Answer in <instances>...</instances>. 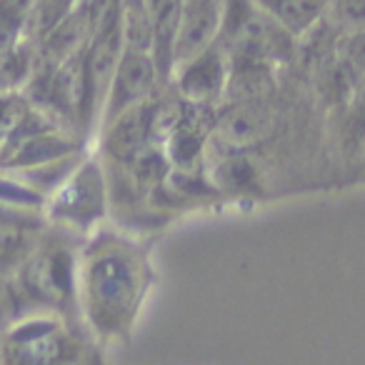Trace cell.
Listing matches in <instances>:
<instances>
[{
    "label": "cell",
    "instance_id": "2e32d148",
    "mask_svg": "<svg viewBox=\"0 0 365 365\" xmlns=\"http://www.w3.org/2000/svg\"><path fill=\"white\" fill-rule=\"evenodd\" d=\"M348 130L353 135L355 150L360 153L365 143V76L353 83L348 96Z\"/></svg>",
    "mask_w": 365,
    "mask_h": 365
},
{
    "label": "cell",
    "instance_id": "8fae6325",
    "mask_svg": "<svg viewBox=\"0 0 365 365\" xmlns=\"http://www.w3.org/2000/svg\"><path fill=\"white\" fill-rule=\"evenodd\" d=\"M255 6L273 18L290 38L308 36L325 13V0H255Z\"/></svg>",
    "mask_w": 365,
    "mask_h": 365
},
{
    "label": "cell",
    "instance_id": "4fadbf2b",
    "mask_svg": "<svg viewBox=\"0 0 365 365\" xmlns=\"http://www.w3.org/2000/svg\"><path fill=\"white\" fill-rule=\"evenodd\" d=\"M43 205H46V198L36 193L26 180H21L11 170H0V208L43 215Z\"/></svg>",
    "mask_w": 365,
    "mask_h": 365
},
{
    "label": "cell",
    "instance_id": "277c9868",
    "mask_svg": "<svg viewBox=\"0 0 365 365\" xmlns=\"http://www.w3.org/2000/svg\"><path fill=\"white\" fill-rule=\"evenodd\" d=\"M86 338L63 315L28 313L0 333V365H58Z\"/></svg>",
    "mask_w": 365,
    "mask_h": 365
},
{
    "label": "cell",
    "instance_id": "7c38bea8",
    "mask_svg": "<svg viewBox=\"0 0 365 365\" xmlns=\"http://www.w3.org/2000/svg\"><path fill=\"white\" fill-rule=\"evenodd\" d=\"M38 68V46L33 38L0 51V93H23Z\"/></svg>",
    "mask_w": 365,
    "mask_h": 365
},
{
    "label": "cell",
    "instance_id": "5bb4252c",
    "mask_svg": "<svg viewBox=\"0 0 365 365\" xmlns=\"http://www.w3.org/2000/svg\"><path fill=\"white\" fill-rule=\"evenodd\" d=\"M323 21L338 36L365 31V0H325Z\"/></svg>",
    "mask_w": 365,
    "mask_h": 365
},
{
    "label": "cell",
    "instance_id": "ba28073f",
    "mask_svg": "<svg viewBox=\"0 0 365 365\" xmlns=\"http://www.w3.org/2000/svg\"><path fill=\"white\" fill-rule=\"evenodd\" d=\"M275 125L273 108L265 98L250 101H223L213 110V138L210 145L225 150H248L265 140Z\"/></svg>",
    "mask_w": 365,
    "mask_h": 365
},
{
    "label": "cell",
    "instance_id": "52a82bcc",
    "mask_svg": "<svg viewBox=\"0 0 365 365\" xmlns=\"http://www.w3.org/2000/svg\"><path fill=\"white\" fill-rule=\"evenodd\" d=\"M230 81V58L220 43L200 51L198 56L178 63L168 86L180 101L200 108H218L225 101Z\"/></svg>",
    "mask_w": 365,
    "mask_h": 365
},
{
    "label": "cell",
    "instance_id": "30bf717a",
    "mask_svg": "<svg viewBox=\"0 0 365 365\" xmlns=\"http://www.w3.org/2000/svg\"><path fill=\"white\" fill-rule=\"evenodd\" d=\"M182 0H145L148 23L153 33V61L160 71L163 81H170L173 71V41H175L178 18Z\"/></svg>",
    "mask_w": 365,
    "mask_h": 365
},
{
    "label": "cell",
    "instance_id": "9a60e30c",
    "mask_svg": "<svg viewBox=\"0 0 365 365\" xmlns=\"http://www.w3.org/2000/svg\"><path fill=\"white\" fill-rule=\"evenodd\" d=\"M338 56L345 63L350 76L358 78L365 76V31L343 33L338 36Z\"/></svg>",
    "mask_w": 365,
    "mask_h": 365
},
{
    "label": "cell",
    "instance_id": "7a4b0ae2",
    "mask_svg": "<svg viewBox=\"0 0 365 365\" xmlns=\"http://www.w3.org/2000/svg\"><path fill=\"white\" fill-rule=\"evenodd\" d=\"M81 243L83 240L76 235H68L48 225L36 250L13 273L36 310L63 315L71 323L73 318H78L76 290Z\"/></svg>",
    "mask_w": 365,
    "mask_h": 365
},
{
    "label": "cell",
    "instance_id": "9c48e42d",
    "mask_svg": "<svg viewBox=\"0 0 365 365\" xmlns=\"http://www.w3.org/2000/svg\"><path fill=\"white\" fill-rule=\"evenodd\" d=\"M223 21L225 0H182L173 41V68L215 46L223 31Z\"/></svg>",
    "mask_w": 365,
    "mask_h": 365
},
{
    "label": "cell",
    "instance_id": "6da1fadb",
    "mask_svg": "<svg viewBox=\"0 0 365 365\" xmlns=\"http://www.w3.org/2000/svg\"><path fill=\"white\" fill-rule=\"evenodd\" d=\"M153 285L150 248L123 230L98 228L83 240L78 253L76 308L83 333L98 345L128 338Z\"/></svg>",
    "mask_w": 365,
    "mask_h": 365
},
{
    "label": "cell",
    "instance_id": "3957f363",
    "mask_svg": "<svg viewBox=\"0 0 365 365\" xmlns=\"http://www.w3.org/2000/svg\"><path fill=\"white\" fill-rule=\"evenodd\" d=\"M110 213V175L101 153H88L68 173L43 205V218L51 228L86 240L103 228Z\"/></svg>",
    "mask_w": 365,
    "mask_h": 365
},
{
    "label": "cell",
    "instance_id": "8992f818",
    "mask_svg": "<svg viewBox=\"0 0 365 365\" xmlns=\"http://www.w3.org/2000/svg\"><path fill=\"white\" fill-rule=\"evenodd\" d=\"M160 83L165 81H163L150 53L138 51V48H125L115 66V73L110 78V86H108L98 130L110 120H115V118H120L123 113L133 110V108L148 103L153 96H158Z\"/></svg>",
    "mask_w": 365,
    "mask_h": 365
},
{
    "label": "cell",
    "instance_id": "ac0fdd59",
    "mask_svg": "<svg viewBox=\"0 0 365 365\" xmlns=\"http://www.w3.org/2000/svg\"><path fill=\"white\" fill-rule=\"evenodd\" d=\"M58 365H106V358H103L101 345L93 343L91 338H86L66 360H63V363H58Z\"/></svg>",
    "mask_w": 365,
    "mask_h": 365
},
{
    "label": "cell",
    "instance_id": "d6986e66",
    "mask_svg": "<svg viewBox=\"0 0 365 365\" xmlns=\"http://www.w3.org/2000/svg\"><path fill=\"white\" fill-rule=\"evenodd\" d=\"M358 155H360V160H363V165H365V143H363V148H360Z\"/></svg>",
    "mask_w": 365,
    "mask_h": 365
},
{
    "label": "cell",
    "instance_id": "e0dca14e",
    "mask_svg": "<svg viewBox=\"0 0 365 365\" xmlns=\"http://www.w3.org/2000/svg\"><path fill=\"white\" fill-rule=\"evenodd\" d=\"M28 98L23 93H0V148L8 140L13 125L21 118V113L26 110Z\"/></svg>",
    "mask_w": 365,
    "mask_h": 365
},
{
    "label": "cell",
    "instance_id": "5b68a950",
    "mask_svg": "<svg viewBox=\"0 0 365 365\" xmlns=\"http://www.w3.org/2000/svg\"><path fill=\"white\" fill-rule=\"evenodd\" d=\"M293 41L255 0H225V21L218 43L230 58L258 61L268 66L285 63L293 53Z\"/></svg>",
    "mask_w": 365,
    "mask_h": 365
}]
</instances>
